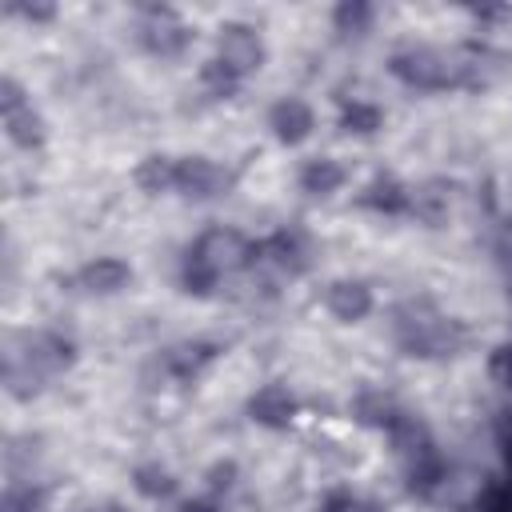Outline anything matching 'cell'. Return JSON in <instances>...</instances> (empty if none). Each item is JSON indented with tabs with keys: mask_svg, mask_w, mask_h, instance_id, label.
Wrapping results in <instances>:
<instances>
[{
	"mask_svg": "<svg viewBox=\"0 0 512 512\" xmlns=\"http://www.w3.org/2000/svg\"><path fill=\"white\" fill-rule=\"evenodd\" d=\"M232 188V172L220 160L208 156H184L176 160V192L188 200H216Z\"/></svg>",
	"mask_w": 512,
	"mask_h": 512,
	"instance_id": "2",
	"label": "cell"
},
{
	"mask_svg": "<svg viewBox=\"0 0 512 512\" xmlns=\"http://www.w3.org/2000/svg\"><path fill=\"white\" fill-rule=\"evenodd\" d=\"M268 48H264V36L252 28V24H240V20H228L220 32H216V60L224 68H232L236 76H248L264 64Z\"/></svg>",
	"mask_w": 512,
	"mask_h": 512,
	"instance_id": "1",
	"label": "cell"
},
{
	"mask_svg": "<svg viewBox=\"0 0 512 512\" xmlns=\"http://www.w3.org/2000/svg\"><path fill=\"white\" fill-rule=\"evenodd\" d=\"M132 488H136L140 496H148V500H160V496L172 492V476H168L160 464H140V468L132 472Z\"/></svg>",
	"mask_w": 512,
	"mask_h": 512,
	"instance_id": "11",
	"label": "cell"
},
{
	"mask_svg": "<svg viewBox=\"0 0 512 512\" xmlns=\"http://www.w3.org/2000/svg\"><path fill=\"white\" fill-rule=\"evenodd\" d=\"M4 128H8V140H12L16 148H24V152L40 148L44 136H48V124H44V116H40L32 104H24V108H16V112H4Z\"/></svg>",
	"mask_w": 512,
	"mask_h": 512,
	"instance_id": "9",
	"label": "cell"
},
{
	"mask_svg": "<svg viewBox=\"0 0 512 512\" xmlns=\"http://www.w3.org/2000/svg\"><path fill=\"white\" fill-rule=\"evenodd\" d=\"M344 180H348V172H344V164L332 160V156H316V160H308V164L300 168V188H304L308 196H332V192L344 188Z\"/></svg>",
	"mask_w": 512,
	"mask_h": 512,
	"instance_id": "8",
	"label": "cell"
},
{
	"mask_svg": "<svg viewBox=\"0 0 512 512\" xmlns=\"http://www.w3.org/2000/svg\"><path fill=\"white\" fill-rule=\"evenodd\" d=\"M184 512H216V508H208V504H192V508H184Z\"/></svg>",
	"mask_w": 512,
	"mask_h": 512,
	"instance_id": "14",
	"label": "cell"
},
{
	"mask_svg": "<svg viewBox=\"0 0 512 512\" xmlns=\"http://www.w3.org/2000/svg\"><path fill=\"white\" fill-rule=\"evenodd\" d=\"M380 124H384V112H380L376 104H368V100H352V104L344 108V128H348V132L368 136V132H376Z\"/></svg>",
	"mask_w": 512,
	"mask_h": 512,
	"instance_id": "12",
	"label": "cell"
},
{
	"mask_svg": "<svg viewBox=\"0 0 512 512\" xmlns=\"http://www.w3.org/2000/svg\"><path fill=\"white\" fill-rule=\"evenodd\" d=\"M324 308L336 316V320H364L368 312H372V292H368V284H360V280H332L328 288H324Z\"/></svg>",
	"mask_w": 512,
	"mask_h": 512,
	"instance_id": "6",
	"label": "cell"
},
{
	"mask_svg": "<svg viewBox=\"0 0 512 512\" xmlns=\"http://www.w3.org/2000/svg\"><path fill=\"white\" fill-rule=\"evenodd\" d=\"M268 128L276 132V140L300 144V140H308L312 128H316V112H312V104L300 100V96H280V100L268 108Z\"/></svg>",
	"mask_w": 512,
	"mask_h": 512,
	"instance_id": "4",
	"label": "cell"
},
{
	"mask_svg": "<svg viewBox=\"0 0 512 512\" xmlns=\"http://www.w3.org/2000/svg\"><path fill=\"white\" fill-rule=\"evenodd\" d=\"M76 284L92 296H116L132 284V268L120 260V256H92L80 272H76Z\"/></svg>",
	"mask_w": 512,
	"mask_h": 512,
	"instance_id": "5",
	"label": "cell"
},
{
	"mask_svg": "<svg viewBox=\"0 0 512 512\" xmlns=\"http://www.w3.org/2000/svg\"><path fill=\"white\" fill-rule=\"evenodd\" d=\"M44 508V492L32 484H12L4 496V512H40Z\"/></svg>",
	"mask_w": 512,
	"mask_h": 512,
	"instance_id": "13",
	"label": "cell"
},
{
	"mask_svg": "<svg viewBox=\"0 0 512 512\" xmlns=\"http://www.w3.org/2000/svg\"><path fill=\"white\" fill-rule=\"evenodd\" d=\"M248 412H252V420L264 424V428H284V424L292 420V412H296V400H292V392H288L284 384H264V388H256V396L248 400Z\"/></svg>",
	"mask_w": 512,
	"mask_h": 512,
	"instance_id": "7",
	"label": "cell"
},
{
	"mask_svg": "<svg viewBox=\"0 0 512 512\" xmlns=\"http://www.w3.org/2000/svg\"><path fill=\"white\" fill-rule=\"evenodd\" d=\"M132 180H136V188L148 192V196L172 192V188H176V160L164 156V152H152V156H144V160L136 164Z\"/></svg>",
	"mask_w": 512,
	"mask_h": 512,
	"instance_id": "10",
	"label": "cell"
},
{
	"mask_svg": "<svg viewBox=\"0 0 512 512\" xmlns=\"http://www.w3.org/2000/svg\"><path fill=\"white\" fill-rule=\"evenodd\" d=\"M92 512H120V508H92Z\"/></svg>",
	"mask_w": 512,
	"mask_h": 512,
	"instance_id": "15",
	"label": "cell"
},
{
	"mask_svg": "<svg viewBox=\"0 0 512 512\" xmlns=\"http://www.w3.org/2000/svg\"><path fill=\"white\" fill-rule=\"evenodd\" d=\"M140 44L152 52V56H180L188 44H192V32L188 24L172 12V8H144V24H140Z\"/></svg>",
	"mask_w": 512,
	"mask_h": 512,
	"instance_id": "3",
	"label": "cell"
}]
</instances>
